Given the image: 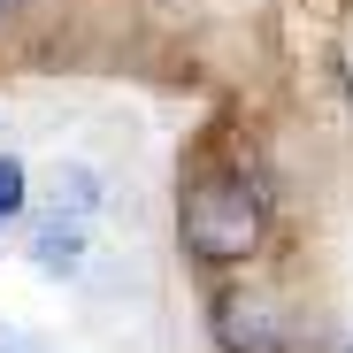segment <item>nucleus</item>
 I'll use <instances>...</instances> for the list:
<instances>
[{"label": "nucleus", "mask_w": 353, "mask_h": 353, "mask_svg": "<svg viewBox=\"0 0 353 353\" xmlns=\"http://www.w3.org/2000/svg\"><path fill=\"white\" fill-rule=\"evenodd\" d=\"M0 8H8V0H0Z\"/></svg>", "instance_id": "5"}, {"label": "nucleus", "mask_w": 353, "mask_h": 353, "mask_svg": "<svg viewBox=\"0 0 353 353\" xmlns=\"http://www.w3.org/2000/svg\"><path fill=\"white\" fill-rule=\"evenodd\" d=\"M176 223H185V246L200 261H246L261 246V185L246 169H208L185 192Z\"/></svg>", "instance_id": "1"}, {"label": "nucleus", "mask_w": 353, "mask_h": 353, "mask_svg": "<svg viewBox=\"0 0 353 353\" xmlns=\"http://www.w3.org/2000/svg\"><path fill=\"white\" fill-rule=\"evenodd\" d=\"M16 208H23V161H16V154H0V223H8Z\"/></svg>", "instance_id": "4"}, {"label": "nucleus", "mask_w": 353, "mask_h": 353, "mask_svg": "<svg viewBox=\"0 0 353 353\" xmlns=\"http://www.w3.org/2000/svg\"><path fill=\"white\" fill-rule=\"evenodd\" d=\"M31 261H39L46 276H70V269L85 261V239H77V223H62V215H54V223H39V230H31Z\"/></svg>", "instance_id": "3"}, {"label": "nucleus", "mask_w": 353, "mask_h": 353, "mask_svg": "<svg viewBox=\"0 0 353 353\" xmlns=\"http://www.w3.org/2000/svg\"><path fill=\"white\" fill-rule=\"evenodd\" d=\"M215 338L230 353H284V330H276V307L254 300V292H230V300L215 307Z\"/></svg>", "instance_id": "2"}]
</instances>
